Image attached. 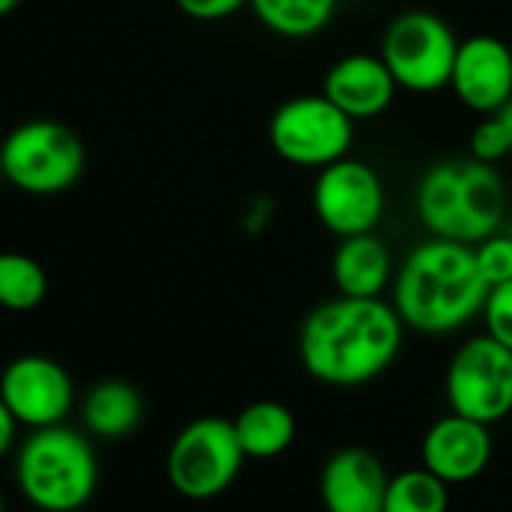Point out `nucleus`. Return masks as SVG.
<instances>
[{
	"mask_svg": "<svg viewBox=\"0 0 512 512\" xmlns=\"http://www.w3.org/2000/svg\"><path fill=\"white\" fill-rule=\"evenodd\" d=\"M49 296L46 269L25 253H0V308L13 314H28L40 308Z\"/></svg>",
	"mask_w": 512,
	"mask_h": 512,
	"instance_id": "20",
	"label": "nucleus"
},
{
	"mask_svg": "<svg viewBox=\"0 0 512 512\" xmlns=\"http://www.w3.org/2000/svg\"><path fill=\"white\" fill-rule=\"evenodd\" d=\"M404 329L392 302L338 296L305 317L299 329V359L317 383L356 389L395 365Z\"/></svg>",
	"mask_w": 512,
	"mask_h": 512,
	"instance_id": "1",
	"label": "nucleus"
},
{
	"mask_svg": "<svg viewBox=\"0 0 512 512\" xmlns=\"http://www.w3.org/2000/svg\"><path fill=\"white\" fill-rule=\"evenodd\" d=\"M509 199V187L494 163L449 157L422 172L413 193V208L428 235L479 244L482 238L500 232Z\"/></svg>",
	"mask_w": 512,
	"mask_h": 512,
	"instance_id": "3",
	"label": "nucleus"
},
{
	"mask_svg": "<svg viewBox=\"0 0 512 512\" xmlns=\"http://www.w3.org/2000/svg\"><path fill=\"white\" fill-rule=\"evenodd\" d=\"M509 425H512V413H509Z\"/></svg>",
	"mask_w": 512,
	"mask_h": 512,
	"instance_id": "31",
	"label": "nucleus"
},
{
	"mask_svg": "<svg viewBox=\"0 0 512 512\" xmlns=\"http://www.w3.org/2000/svg\"><path fill=\"white\" fill-rule=\"evenodd\" d=\"M449 485L428 467H410L389 476L383 512H446Z\"/></svg>",
	"mask_w": 512,
	"mask_h": 512,
	"instance_id": "21",
	"label": "nucleus"
},
{
	"mask_svg": "<svg viewBox=\"0 0 512 512\" xmlns=\"http://www.w3.org/2000/svg\"><path fill=\"white\" fill-rule=\"evenodd\" d=\"M22 4V0H0V19H4V16H10L16 7Z\"/></svg>",
	"mask_w": 512,
	"mask_h": 512,
	"instance_id": "28",
	"label": "nucleus"
},
{
	"mask_svg": "<svg viewBox=\"0 0 512 512\" xmlns=\"http://www.w3.org/2000/svg\"><path fill=\"white\" fill-rule=\"evenodd\" d=\"M395 260L389 244L377 232H362L338 238L332 253V281L338 296L353 299H383L395 281Z\"/></svg>",
	"mask_w": 512,
	"mask_h": 512,
	"instance_id": "16",
	"label": "nucleus"
},
{
	"mask_svg": "<svg viewBox=\"0 0 512 512\" xmlns=\"http://www.w3.org/2000/svg\"><path fill=\"white\" fill-rule=\"evenodd\" d=\"M22 497L43 512L82 509L100 482V464L88 437L76 428H34L16 455Z\"/></svg>",
	"mask_w": 512,
	"mask_h": 512,
	"instance_id": "4",
	"label": "nucleus"
},
{
	"mask_svg": "<svg viewBox=\"0 0 512 512\" xmlns=\"http://www.w3.org/2000/svg\"><path fill=\"white\" fill-rule=\"evenodd\" d=\"M482 323H485V335H491L494 341L512 350V281L488 290L482 305Z\"/></svg>",
	"mask_w": 512,
	"mask_h": 512,
	"instance_id": "23",
	"label": "nucleus"
},
{
	"mask_svg": "<svg viewBox=\"0 0 512 512\" xmlns=\"http://www.w3.org/2000/svg\"><path fill=\"white\" fill-rule=\"evenodd\" d=\"M476 253V266L482 272V278L488 281V287L506 284L512 281V235H488L479 244H473Z\"/></svg>",
	"mask_w": 512,
	"mask_h": 512,
	"instance_id": "22",
	"label": "nucleus"
},
{
	"mask_svg": "<svg viewBox=\"0 0 512 512\" xmlns=\"http://www.w3.org/2000/svg\"><path fill=\"white\" fill-rule=\"evenodd\" d=\"M398 82L380 55L353 52L335 61L323 79V94L353 121H374L392 109Z\"/></svg>",
	"mask_w": 512,
	"mask_h": 512,
	"instance_id": "15",
	"label": "nucleus"
},
{
	"mask_svg": "<svg viewBox=\"0 0 512 512\" xmlns=\"http://www.w3.org/2000/svg\"><path fill=\"white\" fill-rule=\"evenodd\" d=\"M389 473L365 446H344L323 464L320 497L326 512H383Z\"/></svg>",
	"mask_w": 512,
	"mask_h": 512,
	"instance_id": "14",
	"label": "nucleus"
},
{
	"mask_svg": "<svg viewBox=\"0 0 512 512\" xmlns=\"http://www.w3.org/2000/svg\"><path fill=\"white\" fill-rule=\"evenodd\" d=\"M356 121L341 112L323 91L284 100L269 121V142L275 154L299 169H326L350 157Z\"/></svg>",
	"mask_w": 512,
	"mask_h": 512,
	"instance_id": "8",
	"label": "nucleus"
},
{
	"mask_svg": "<svg viewBox=\"0 0 512 512\" xmlns=\"http://www.w3.org/2000/svg\"><path fill=\"white\" fill-rule=\"evenodd\" d=\"M506 154H512V142L503 121L497 115H485V121L476 124L470 133V157L482 163H500Z\"/></svg>",
	"mask_w": 512,
	"mask_h": 512,
	"instance_id": "24",
	"label": "nucleus"
},
{
	"mask_svg": "<svg viewBox=\"0 0 512 512\" xmlns=\"http://www.w3.org/2000/svg\"><path fill=\"white\" fill-rule=\"evenodd\" d=\"M0 398L19 419V425L34 431L61 425L70 416L76 404V386L61 362L28 353L13 359L0 374Z\"/></svg>",
	"mask_w": 512,
	"mask_h": 512,
	"instance_id": "11",
	"label": "nucleus"
},
{
	"mask_svg": "<svg viewBox=\"0 0 512 512\" xmlns=\"http://www.w3.org/2000/svg\"><path fill=\"white\" fill-rule=\"evenodd\" d=\"M458 46L461 43L446 19L428 10H407L386 25L380 58L401 91L437 94L452 82Z\"/></svg>",
	"mask_w": 512,
	"mask_h": 512,
	"instance_id": "6",
	"label": "nucleus"
},
{
	"mask_svg": "<svg viewBox=\"0 0 512 512\" xmlns=\"http://www.w3.org/2000/svg\"><path fill=\"white\" fill-rule=\"evenodd\" d=\"M145 416L142 395L127 380H100L82 401V422L94 437L121 440L130 437Z\"/></svg>",
	"mask_w": 512,
	"mask_h": 512,
	"instance_id": "17",
	"label": "nucleus"
},
{
	"mask_svg": "<svg viewBox=\"0 0 512 512\" xmlns=\"http://www.w3.org/2000/svg\"><path fill=\"white\" fill-rule=\"evenodd\" d=\"M244 461L247 455L232 419L199 416L175 434L166 455V476L181 497L214 500L238 479Z\"/></svg>",
	"mask_w": 512,
	"mask_h": 512,
	"instance_id": "7",
	"label": "nucleus"
},
{
	"mask_svg": "<svg viewBox=\"0 0 512 512\" xmlns=\"http://www.w3.org/2000/svg\"><path fill=\"white\" fill-rule=\"evenodd\" d=\"M175 4L193 22H220L250 7V0H175Z\"/></svg>",
	"mask_w": 512,
	"mask_h": 512,
	"instance_id": "25",
	"label": "nucleus"
},
{
	"mask_svg": "<svg viewBox=\"0 0 512 512\" xmlns=\"http://www.w3.org/2000/svg\"><path fill=\"white\" fill-rule=\"evenodd\" d=\"M232 425L244 455L256 461L284 455L299 434L296 413L281 401H253L232 419Z\"/></svg>",
	"mask_w": 512,
	"mask_h": 512,
	"instance_id": "18",
	"label": "nucleus"
},
{
	"mask_svg": "<svg viewBox=\"0 0 512 512\" xmlns=\"http://www.w3.org/2000/svg\"><path fill=\"white\" fill-rule=\"evenodd\" d=\"M0 512H7V503H4V494H0Z\"/></svg>",
	"mask_w": 512,
	"mask_h": 512,
	"instance_id": "29",
	"label": "nucleus"
},
{
	"mask_svg": "<svg viewBox=\"0 0 512 512\" xmlns=\"http://www.w3.org/2000/svg\"><path fill=\"white\" fill-rule=\"evenodd\" d=\"M0 178H4V166H0Z\"/></svg>",
	"mask_w": 512,
	"mask_h": 512,
	"instance_id": "30",
	"label": "nucleus"
},
{
	"mask_svg": "<svg viewBox=\"0 0 512 512\" xmlns=\"http://www.w3.org/2000/svg\"><path fill=\"white\" fill-rule=\"evenodd\" d=\"M488 290L473 244L431 235L398 266L392 305L407 329L419 335H452L482 317Z\"/></svg>",
	"mask_w": 512,
	"mask_h": 512,
	"instance_id": "2",
	"label": "nucleus"
},
{
	"mask_svg": "<svg viewBox=\"0 0 512 512\" xmlns=\"http://www.w3.org/2000/svg\"><path fill=\"white\" fill-rule=\"evenodd\" d=\"M85 145L61 121L37 118L19 124L0 145L4 181L31 196L70 190L85 172Z\"/></svg>",
	"mask_w": 512,
	"mask_h": 512,
	"instance_id": "5",
	"label": "nucleus"
},
{
	"mask_svg": "<svg viewBox=\"0 0 512 512\" xmlns=\"http://www.w3.org/2000/svg\"><path fill=\"white\" fill-rule=\"evenodd\" d=\"M311 202L317 220L335 238H350L380 226L386 211V187L374 166L356 157H341L317 172Z\"/></svg>",
	"mask_w": 512,
	"mask_h": 512,
	"instance_id": "10",
	"label": "nucleus"
},
{
	"mask_svg": "<svg viewBox=\"0 0 512 512\" xmlns=\"http://www.w3.org/2000/svg\"><path fill=\"white\" fill-rule=\"evenodd\" d=\"M16 425H19V419L10 413L4 398H0V458L10 455V449L16 443Z\"/></svg>",
	"mask_w": 512,
	"mask_h": 512,
	"instance_id": "26",
	"label": "nucleus"
},
{
	"mask_svg": "<svg viewBox=\"0 0 512 512\" xmlns=\"http://www.w3.org/2000/svg\"><path fill=\"white\" fill-rule=\"evenodd\" d=\"M488 428L491 425L449 410L446 416L431 422L422 437V467H428L446 485L479 479L494 455V440Z\"/></svg>",
	"mask_w": 512,
	"mask_h": 512,
	"instance_id": "13",
	"label": "nucleus"
},
{
	"mask_svg": "<svg viewBox=\"0 0 512 512\" xmlns=\"http://www.w3.org/2000/svg\"><path fill=\"white\" fill-rule=\"evenodd\" d=\"M497 118L503 121V127H506V133H509V142H512V100L497 112Z\"/></svg>",
	"mask_w": 512,
	"mask_h": 512,
	"instance_id": "27",
	"label": "nucleus"
},
{
	"mask_svg": "<svg viewBox=\"0 0 512 512\" xmlns=\"http://www.w3.org/2000/svg\"><path fill=\"white\" fill-rule=\"evenodd\" d=\"M446 401L452 413L494 425L512 413V350L491 335L461 341L446 365Z\"/></svg>",
	"mask_w": 512,
	"mask_h": 512,
	"instance_id": "9",
	"label": "nucleus"
},
{
	"mask_svg": "<svg viewBox=\"0 0 512 512\" xmlns=\"http://www.w3.org/2000/svg\"><path fill=\"white\" fill-rule=\"evenodd\" d=\"M449 88L479 115H497L512 100V49L491 34L461 40Z\"/></svg>",
	"mask_w": 512,
	"mask_h": 512,
	"instance_id": "12",
	"label": "nucleus"
},
{
	"mask_svg": "<svg viewBox=\"0 0 512 512\" xmlns=\"http://www.w3.org/2000/svg\"><path fill=\"white\" fill-rule=\"evenodd\" d=\"M338 4L341 0H250V10L278 37L311 40L332 25Z\"/></svg>",
	"mask_w": 512,
	"mask_h": 512,
	"instance_id": "19",
	"label": "nucleus"
}]
</instances>
